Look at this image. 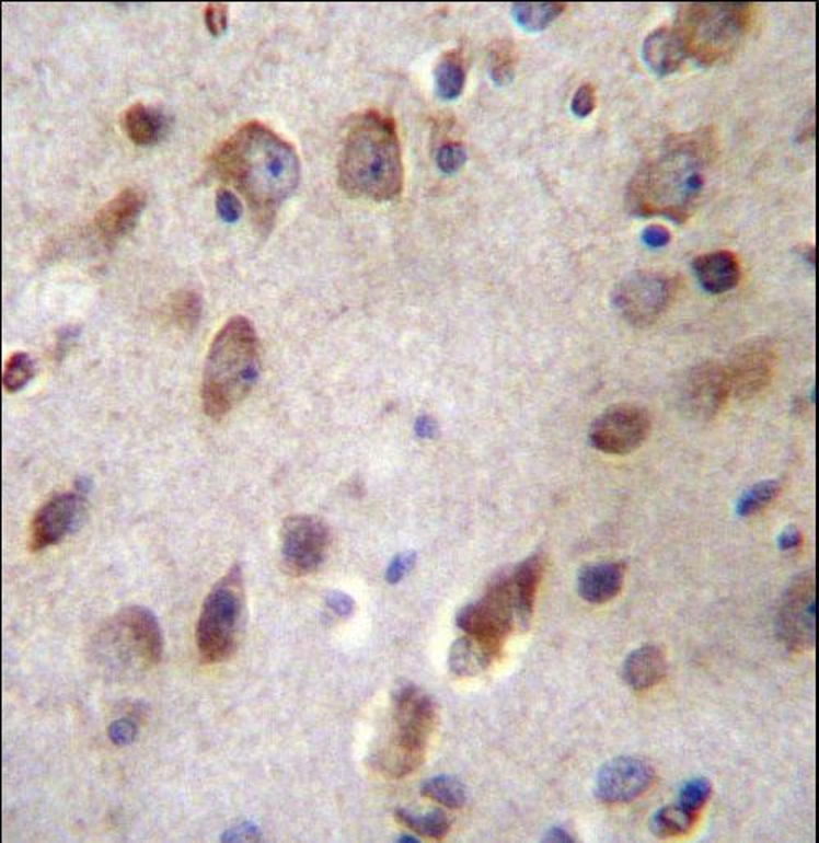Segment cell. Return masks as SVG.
<instances>
[{
    "instance_id": "cell-1",
    "label": "cell",
    "mask_w": 819,
    "mask_h": 843,
    "mask_svg": "<svg viewBox=\"0 0 819 843\" xmlns=\"http://www.w3.org/2000/svg\"><path fill=\"white\" fill-rule=\"evenodd\" d=\"M210 168L246 200L256 223L269 229L276 210L301 181L295 147L262 122H249L214 150Z\"/></svg>"
},
{
    "instance_id": "cell-2",
    "label": "cell",
    "mask_w": 819,
    "mask_h": 843,
    "mask_svg": "<svg viewBox=\"0 0 819 843\" xmlns=\"http://www.w3.org/2000/svg\"><path fill=\"white\" fill-rule=\"evenodd\" d=\"M338 184L358 199L384 203L401 196L403 154L393 117L367 111L351 120L338 154Z\"/></svg>"
},
{
    "instance_id": "cell-3",
    "label": "cell",
    "mask_w": 819,
    "mask_h": 843,
    "mask_svg": "<svg viewBox=\"0 0 819 843\" xmlns=\"http://www.w3.org/2000/svg\"><path fill=\"white\" fill-rule=\"evenodd\" d=\"M702 151V141L696 138H677L660 157L644 164L627 193L631 210L685 222L705 187Z\"/></svg>"
},
{
    "instance_id": "cell-4",
    "label": "cell",
    "mask_w": 819,
    "mask_h": 843,
    "mask_svg": "<svg viewBox=\"0 0 819 843\" xmlns=\"http://www.w3.org/2000/svg\"><path fill=\"white\" fill-rule=\"evenodd\" d=\"M259 340L252 322L230 319L210 345L203 377V407L210 419L232 413L255 388L262 371Z\"/></svg>"
},
{
    "instance_id": "cell-5",
    "label": "cell",
    "mask_w": 819,
    "mask_h": 843,
    "mask_svg": "<svg viewBox=\"0 0 819 843\" xmlns=\"http://www.w3.org/2000/svg\"><path fill=\"white\" fill-rule=\"evenodd\" d=\"M436 723L437 707L429 694L414 684L397 688L391 706L390 732L374 750L371 765L391 778L410 775L423 763Z\"/></svg>"
},
{
    "instance_id": "cell-6",
    "label": "cell",
    "mask_w": 819,
    "mask_h": 843,
    "mask_svg": "<svg viewBox=\"0 0 819 843\" xmlns=\"http://www.w3.org/2000/svg\"><path fill=\"white\" fill-rule=\"evenodd\" d=\"M749 16V3H685L680 7L676 30L687 56L700 65H715L738 48Z\"/></svg>"
},
{
    "instance_id": "cell-7",
    "label": "cell",
    "mask_w": 819,
    "mask_h": 843,
    "mask_svg": "<svg viewBox=\"0 0 819 843\" xmlns=\"http://www.w3.org/2000/svg\"><path fill=\"white\" fill-rule=\"evenodd\" d=\"M245 609V586L239 565L214 586L204 601L196 625V644L204 663H222L239 647Z\"/></svg>"
},
{
    "instance_id": "cell-8",
    "label": "cell",
    "mask_w": 819,
    "mask_h": 843,
    "mask_svg": "<svg viewBox=\"0 0 819 843\" xmlns=\"http://www.w3.org/2000/svg\"><path fill=\"white\" fill-rule=\"evenodd\" d=\"M457 625L501 657L506 637L519 627L515 602L503 575L492 579L482 599L460 609Z\"/></svg>"
},
{
    "instance_id": "cell-9",
    "label": "cell",
    "mask_w": 819,
    "mask_h": 843,
    "mask_svg": "<svg viewBox=\"0 0 819 843\" xmlns=\"http://www.w3.org/2000/svg\"><path fill=\"white\" fill-rule=\"evenodd\" d=\"M331 546V530L318 517L292 516L281 527L282 568L292 576L318 571Z\"/></svg>"
},
{
    "instance_id": "cell-10",
    "label": "cell",
    "mask_w": 819,
    "mask_h": 843,
    "mask_svg": "<svg viewBox=\"0 0 819 843\" xmlns=\"http://www.w3.org/2000/svg\"><path fill=\"white\" fill-rule=\"evenodd\" d=\"M778 634L794 651L811 650L817 644V581L814 571L795 578L785 591L778 611Z\"/></svg>"
},
{
    "instance_id": "cell-11",
    "label": "cell",
    "mask_w": 819,
    "mask_h": 843,
    "mask_svg": "<svg viewBox=\"0 0 819 843\" xmlns=\"http://www.w3.org/2000/svg\"><path fill=\"white\" fill-rule=\"evenodd\" d=\"M673 286L669 278L654 272L626 276L614 291V305L630 324L649 327L669 308Z\"/></svg>"
},
{
    "instance_id": "cell-12",
    "label": "cell",
    "mask_w": 819,
    "mask_h": 843,
    "mask_svg": "<svg viewBox=\"0 0 819 843\" xmlns=\"http://www.w3.org/2000/svg\"><path fill=\"white\" fill-rule=\"evenodd\" d=\"M650 416L644 407L621 404L604 411L591 425L590 440L608 454H627L649 437Z\"/></svg>"
},
{
    "instance_id": "cell-13",
    "label": "cell",
    "mask_w": 819,
    "mask_h": 843,
    "mask_svg": "<svg viewBox=\"0 0 819 843\" xmlns=\"http://www.w3.org/2000/svg\"><path fill=\"white\" fill-rule=\"evenodd\" d=\"M777 367V351L768 340H751L739 345L728 367L729 390L738 400H752L771 384Z\"/></svg>"
},
{
    "instance_id": "cell-14",
    "label": "cell",
    "mask_w": 819,
    "mask_h": 843,
    "mask_svg": "<svg viewBox=\"0 0 819 843\" xmlns=\"http://www.w3.org/2000/svg\"><path fill=\"white\" fill-rule=\"evenodd\" d=\"M654 783L656 772L649 763L633 757H620L601 766L595 792L604 805H626L646 795Z\"/></svg>"
},
{
    "instance_id": "cell-15",
    "label": "cell",
    "mask_w": 819,
    "mask_h": 843,
    "mask_svg": "<svg viewBox=\"0 0 819 843\" xmlns=\"http://www.w3.org/2000/svg\"><path fill=\"white\" fill-rule=\"evenodd\" d=\"M85 500L81 494L66 493L39 507L30 526L28 548L42 552L68 536L81 522Z\"/></svg>"
},
{
    "instance_id": "cell-16",
    "label": "cell",
    "mask_w": 819,
    "mask_h": 843,
    "mask_svg": "<svg viewBox=\"0 0 819 843\" xmlns=\"http://www.w3.org/2000/svg\"><path fill=\"white\" fill-rule=\"evenodd\" d=\"M729 381L725 367L719 363H703L693 368L683 386V406L695 419L712 420L728 403Z\"/></svg>"
},
{
    "instance_id": "cell-17",
    "label": "cell",
    "mask_w": 819,
    "mask_h": 843,
    "mask_svg": "<svg viewBox=\"0 0 819 843\" xmlns=\"http://www.w3.org/2000/svg\"><path fill=\"white\" fill-rule=\"evenodd\" d=\"M147 197L138 187H127L95 213L94 226L102 242L112 245L130 233L143 212Z\"/></svg>"
},
{
    "instance_id": "cell-18",
    "label": "cell",
    "mask_w": 819,
    "mask_h": 843,
    "mask_svg": "<svg viewBox=\"0 0 819 843\" xmlns=\"http://www.w3.org/2000/svg\"><path fill=\"white\" fill-rule=\"evenodd\" d=\"M115 627L124 632L130 647L148 667L160 663L163 657V634L153 612L141 605H130L118 612Z\"/></svg>"
},
{
    "instance_id": "cell-19",
    "label": "cell",
    "mask_w": 819,
    "mask_h": 843,
    "mask_svg": "<svg viewBox=\"0 0 819 843\" xmlns=\"http://www.w3.org/2000/svg\"><path fill=\"white\" fill-rule=\"evenodd\" d=\"M503 576H505L509 594H511L516 612H518L519 628L524 631L531 621L535 596H538L539 586H541L542 576H544V559L539 555L531 556V558L516 565L515 568L503 571Z\"/></svg>"
},
{
    "instance_id": "cell-20",
    "label": "cell",
    "mask_w": 819,
    "mask_h": 843,
    "mask_svg": "<svg viewBox=\"0 0 819 843\" xmlns=\"http://www.w3.org/2000/svg\"><path fill=\"white\" fill-rule=\"evenodd\" d=\"M624 565L616 562H601L587 565L578 573V592L590 604L613 601L624 582Z\"/></svg>"
},
{
    "instance_id": "cell-21",
    "label": "cell",
    "mask_w": 819,
    "mask_h": 843,
    "mask_svg": "<svg viewBox=\"0 0 819 843\" xmlns=\"http://www.w3.org/2000/svg\"><path fill=\"white\" fill-rule=\"evenodd\" d=\"M693 272L702 288L710 295L731 291L741 279V266L731 252H715L699 256L693 262Z\"/></svg>"
},
{
    "instance_id": "cell-22",
    "label": "cell",
    "mask_w": 819,
    "mask_h": 843,
    "mask_svg": "<svg viewBox=\"0 0 819 843\" xmlns=\"http://www.w3.org/2000/svg\"><path fill=\"white\" fill-rule=\"evenodd\" d=\"M643 55L646 65L659 76L672 74L687 58L679 32L670 26H660L647 36Z\"/></svg>"
},
{
    "instance_id": "cell-23",
    "label": "cell",
    "mask_w": 819,
    "mask_h": 843,
    "mask_svg": "<svg viewBox=\"0 0 819 843\" xmlns=\"http://www.w3.org/2000/svg\"><path fill=\"white\" fill-rule=\"evenodd\" d=\"M623 674L634 691L650 690L666 678V654L657 645H644L626 658Z\"/></svg>"
},
{
    "instance_id": "cell-24",
    "label": "cell",
    "mask_w": 819,
    "mask_h": 843,
    "mask_svg": "<svg viewBox=\"0 0 819 843\" xmlns=\"http://www.w3.org/2000/svg\"><path fill=\"white\" fill-rule=\"evenodd\" d=\"M122 125L131 143L138 147H150L163 137L168 122L161 112L138 102L125 111Z\"/></svg>"
},
{
    "instance_id": "cell-25",
    "label": "cell",
    "mask_w": 819,
    "mask_h": 843,
    "mask_svg": "<svg viewBox=\"0 0 819 843\" xmlns=\"http://www.w3.org/2000/svg\"><path fill=\"white\" fill-rule=\"evenodd\" d=\"M498 655L480 644L475 638L465 635L452 645L449 651V670L455 677L469 678L482 673L498 660Z\"/></svg>"
},
{
    "instance_id": "cell-26",
    "label": "cell",
    "mask_w": 819,
    "mask_h": 843,
    "mask_svg": "<svg viewBox=\"0 0 819 843\" xmlns=\"http://www.w3.org/2000/svg\"><path fill=\"white\" fill-rule=\"evenodd\" d=\"M437 94L446 101L459 97L465 88V61L459 49L447 51L437 62Z\"/></svg>"
},
{
    "instance_id": "cell-27",
    "label": "cell",
    "mask_w": 819,
    "mask_h": 843,
    "mask_svg": "<svg viewBox=\"0 0 819 843\" xmlns=\"http://www.w3.org/2000/svg\"><path fill=\"white\" fill-rule=\"evenodd\" d=\"M394 816H396V821L400 824L406 825L416 834L432 839V841H443L450 832V821L442 809H432L426 815H416V812L406 811V809H397Z\"/></svg>"
},
{
    "instance_id": "cell-28",
    "label": "cell",
    "mask_w": 819,
    "mask_h": 843,
    "mask_svg": "<svg viewBox=\"0 0 819 843\" xmlns=\"http://www.w3.org/2000/svg\"><path fill=\"white\" fill-rule=\"evenodd\" d=\"M420 795L449 809L463 808L466 802L465 786L453 776H436L429 780L420 788Z\"/></svg>"
},
{
    "instance_id": "cell-29",
    "label": "cell",
    "mask_w": 819,
    "mask_h": 843,
    "mask_svg": "<svg viewBox=\"0 0 819 843\" xmlns=\"http://www.w3.org/2000/svg\"><path fill=\"white\" fill-rule=\"evenodd\" d=\"M564 10L565 5L561 2H521L512 5V15L522 28L538 32L551 25Z\"/></svg>"
},
{
    "instance_id": "cell-30",
    "label": "cell",
    "mask_w": 819,
    "mask_h": 843,
    "mask_svg": "<svg viewBox=\"0 0 819 843\" xmlns=\"http://www.w3.org/2000/svg\"><path fill=\"white\" fill-rule=\"evenodd\" d=\"M695 816L683 811L679 805L659 809L650 821V829L660 839L682 838L696 824Z\"/></svg>"
},
{
    "instance_id": "cell-31",
    "label": "cell",
    "mask_w": 819,
    "mask_h": 843,
    "mask_svg": "<svg viewBox=\"0 0 819 843\" xmlns=\"http://www.w3.org/2000/svg\"><path fill=\"white\" fill-rule=\"evenodd\" d=\"M203 315V299L196 291H180L171 298L170 317L181 331L191 332Z\"/></svg>"
},
{
    "instance_id": "cell-32",
    "label": "cell",
    "mask_w": 819,
    "mask_h": 843,
    "mask_svg": "<svg viewBox=\"0 0 819 843\" xmlns=\"http://www.w3.org/2000/svg\"><path fill=\"white\" fill-rule=\"evenodd\" d=\"M516 72V49L509 39H498L489 49V74L498 85L512 81Z\"/></svg>"
},
{
    "instance_id": "cell-33",
    "label": "cell",
    "mask_w": 819,
    "mask_h": 843,
    "mask_svg": "<svg viewBox=\"0 0 819 843\" xmlns=\"http://www.w3.org/2000/svg\"><path fill=\"white\" fill-rule=\"evenodd\" d=\"M33 374H35V363L28 355L23 351L10 355L3 367V388L9 393H16L32 381Z\"/></svg>"
},
{
    "instance_id": "cell-34",
    "label": "cell",
    "mask_w": 819,
    "mask_h": 843,
    "mask_svg": "<svg viewBox=\"0 0 819 843\" xmlns=\"http://www.w3.org/2000/svg\"><path fill=\"white\" fill-rule=\"evenodd\" d=\"M778 490H781V484L777 481H762V483L755 484L739 499V516L749 517L761 512L777 497Z\"/></svg>"
},
{
    "instance_id": "cell-35",
    "label": "cell",
    "mask_w": 819,
    "mask_h": 843,
    "mask_svg": "<svg viewBox=\"0 0 819 843\" xmlns=\"http://www.w3.org/2000/svg\"><path fill=\"white\" fill-rule=\"evenodd\" d=\"M710 796H712V785H710L708 780L695 778L680 789L679 806L683 811L699 818L700 812L708 802Z\"/></svg>"
},
{
    "instance_id": "cell-36",
    "label": "cell",
    "mask_w": 819,
    "mask_h": 843,
    "mask_svg": "<svg viewBox=\"0 0 819 843\" xmlns=\"http://www.w3.org/2000/svg\"><path fill=\"white\" fill-rule=\"evenodd\" d=\"M466 153L462 143L450 141L437 151V166L446 174H453L465 164Z\"/></svg>"
},
{
    "instance_id": "cell-37",
    "label": "cell",
    "mask_w": 819,
    "mask_h": 843,
    "mask_svg": "<svg viewBox=\"0 0 819 843\" xmlns=\"http://www.w3.org/2000/svg\"><path fill=\"white\" fill-rule=\"evenodd\" d=\"M217 212H219L220 219L227 223L237 222L242 216V204H240L239 197L230 189H220L217 193Z\"/></svg>"
},
{
    "instance_id": "cell-38",
    "label": "cell",
    "mask_w": 819,
    "mask_h": 843,
    "mask_svg": "<svg viewBox=\"0 0 819 843\" xmlns=\"http://www.w3.org/2000/svg\"><path fill=\"white\" fill-rule=\"evenodd\" d=\"M204 19L214 36L222 35L229 26V7L226 3H209L204 10Z\"/></svg>"
},
{
    "instance_id": "cell-39",
    "label": "cell",
    "mask_w": 819,
    "mask_h": 843,
    "mask_svg": "<svg viewBox=\"0 0 819 843\" xmlns=\"http://www.w3.org/2000/svg\"><path fill=\"white\" fill-rule=\"evenodd\" d=\"M595 105H597V95H595L593 85H580L575 92L574 101H572L574 114L580 118L588 117L595 111Z\"/></svg>"
},
{
    "instance_id": "cell-40",
    "label": "cell",
    "mask_w": 819,
    "mask_h": 843,
    "mask_svg": "<svg viewBox=\"0 0 819 843\" xmlns=\"http://www.w3.org/2000/svg\"><path fill=\"white\" fill-rule=\"evenodd\" d=\"M414 562H416V555L413 552L401 553L391 563L390 568L387 571V579L390 582H400L407 573L413 569Z\"/></svg>"
},
{
    "instance_id": "cell-41",
    "label": "cell",
    "mask_w": 819,
    "mask_h": 843,
    "mask_svg": "<svg viewBox=\"0 0 819 843\" xmlns=\"http://www.w3.org/2000/svg\"><path fill=\"white\" fill-rule=\"evenodd\" d=\"M135 736H137V729L130 720H117L108 727V737L117 746H127V743L134 742Z\"/></svg>"
},
{
    "instance_id": "cell-42",
    "label": "cell",
    "mask_w": 819,
    "mask_h": 843,
    "mask_svg": "<svg viewBox=\"0 0 819 843\" xmlns=\"http://www.w3.org/2000/svg\"><path fill=\"white\" fill-rule=\"evenodd\" d=\"M327 605L341 617H350L355 611L354 599L341 591H334L328 594Z\"/></svg>"
},
{
    "instance_id": "cell-43",
    "label": "cell",
    "mask_w": 819,
    "mask_h": 843,
    "mask_svg": "<svg viewBox=\"0 0 819 843\" xmlns=\"http://www.w3.org/2000/svg\"><path fill=\"white\" fill-rule=\"evenodd\" d=\"M644 243L650 249H662L670 242V232L662 226H650L644 230Z\"/></svg>"
},
{
    "instance_id": "cell-44",
    "label": "cell",
    "mask_w": 819,
    "mask_h": 843,
    "mask_svg": "<svg viewBox=\"0 0 819 843\" xmlns=\"http://www.w3.org/2000/svg\"><path fill=\"white\" fill-rule=\"evenodd\" d=\"M801 542H804V536H801V532L797 527H787V529L781 533V536H778V546H781V550H784V552L798 548V546L801 545Z\"/></svg>"
},
{
    "instance_id": "cell-45",
    "label": "cell",
    "mask_w": 819,
    "mask_h": 843,
    "mask_svg": "<svg viewBox=\"0 0 819 843\" xmlns=\"http://www.w3.org/2000/svg\"><path fill=\"white\" fill-rule=\"evenodd\" d=\"M545 842H574V838L564 829L554 828L545 835Z\"/></svg>"
},
{
    "instance_id": "cell-46",
    "label": "cell",
    "mask_w": 819,
    "mask_h": 843,
    "mask_svg": "<svg viewBox=\"0 0 819 843\" xmlns=\"http://www.w3.org/2000/svg\"><path fill=\"white\" fill-rule=\"evenodd\" d=\"M401 842H417V839L414 838H401Z\"/></svg>"
}]
</instances>
